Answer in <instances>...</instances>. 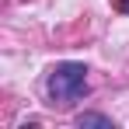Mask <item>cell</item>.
<instances>
[{"label": "cell", "mask_w": 129, "mask_h": 129, "mask_svg": "<svg viewBox=\"0 0 129 129\" xmlns=\"http://www.w3.org/2000/svg\"><path fill=\"white\" fill-rule=\"evenodd\" d=\"M45 87H49L52 101L70 105V101H77V98L87 94V66L84 63H56L52 73H49V80H45Z\"/></svg>", "instance_id": "6da1fadb"}, {"label": "cell", "mask_w": 129, "mask_h": 129, "mask_svg": "<svg viewBox=\"0 0 129 129\" xmlns=\"http://www.w3.org/2000/svg\"><path fill=\"white\" fill-rule=\"evenodd\" d=\"M77 126L80 129H115V122L108 119V115H98V112H84V115H77Z\"/></svg>", "instance_id": "7a4b0ae2"}, {"label": "cell", "mask_w": 129, "mask_h": 129, "mask_svg": "<svg viewBox=\"0 0 129 129\" xmlns=\"http://www.w3.org/2000/svg\"><path fill=\"white\" fill-rule=\"evenodd\" d=\"M115 7H119L122 14H129V0H115Z\"/></svg>", "instance_id": "3957f363"}]
</instances>
